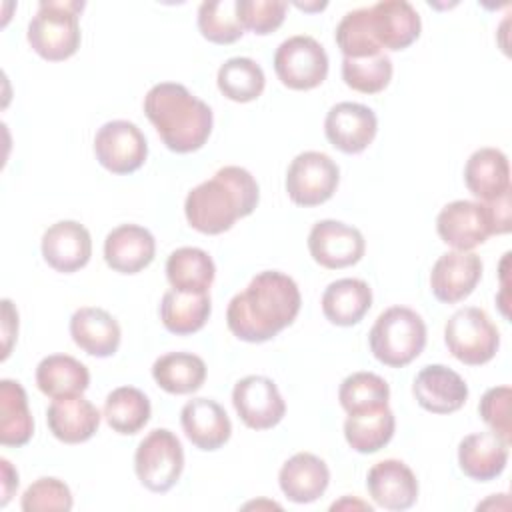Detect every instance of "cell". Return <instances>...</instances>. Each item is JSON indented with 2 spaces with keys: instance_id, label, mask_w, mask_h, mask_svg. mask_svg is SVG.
Returning <instances> with one entry per match:
<instances>
[{
  "instance_id": "obj_1",
  "label": "cell",
  "mask_w": 512,
  "mask_h": 512,
  "mask_svg": "<svg viewBox=\"0 0 512 512\" xmlns=\"http://www.w3.org/2000/svg\"><path fill=\"white\" fill-rule=\"evenodd\" d=\"M298 284L284 272H258L226 308L230 332L244 342H266L290 326L300 312Z\"/></svg>"
},
{
  "instance_id": "obj_2",
  "label": "cell",
  "mask_w": 512,
  "mask_h": 512,
  "mask_svg": "<svg viewBox=\"0 0 512 512\" xmlns=\"http://www.w3.org/2000/svg\"><path fill=\"white\" fill-rule=\"evenodd\" d=\"M260 200L258 182L240 166H224L192 188L184 200L188 224L202 234H222L238 218L254 212Z\"/></svg>"
},
{
  "instance_id": "obj_3",
  "label": "cell",
  "mask_w": 512,
  "mask_h": 512,
  "mask_svg": "<svg viewBox=\"0 0 512 512\" xmlns=\"http://www.w3.org/2000/svg\"><path fill=\"white\" fill-rule=\"evenodd\" d=\"M144 114L166 148L178 154L202 148L214 122L210 106L178 82L154 84L144 96Z\"/></svg>"
},
{
  "instance_id": "obj_4",
  "label": "cell",
  "mask_w": 512,
  "mask_h": 512,
  "mask_svg": "<svg viewBox=\"0 0 512 512\" xmlns=\"http://www.w3.org/2000/svg\"><path fill=\"white\" fill-rule=\"evenodd\" d=\"M78 0H42L28 22V42L32 50L50 62H60L80 48V12Z\"/></svg>"
},
{
  "instance_id": "obj_5",
  "label": "cell",
  "mask_w": 512,
  "mask_h": 512,
  "mask_svg": "<svg viewBox=\"0 0 512 512\" xmlns=\"http://www.w3.org/2000/svg\"><path fill=\"white\" fill-rule=\"evenodd\" d=\"M368 344L378 362L390 368H402L424 350L426 324L412 308L390 306L372 324Z\"/></svg>"
},
{
  "instance_id": "obj_6",
  "label": "cell",
  "mask_w": 512,
  "mask_h": 512,
  "mask_svg": "<svg viewBox=\"0 0 512 512\" xmlns=\"http://www.w3.org/2000/svg\"><path fill=\"white\" fill-rule=\"evenodd\" d=\"M444 342L456 360L468 366H480L496 356L500 334L482 308L466 306L446 320Z\"/></svg>"
},
{
  "instance_id": "obj_7",
  "label": "cell",
  "mask_w": 512,
  "mask_h": 512,
  "mask_svg": "<svg viewBox=\"0 0 512 512\" xmlns=\"http://www.w3.org/2000/svg\"><path fill=\"white\" fill-rule=\"evenodd\" d=\"M134 470L140 484L150 492H168L184 470V450L178 436L168 428L148 432L136 448Z\"/></svg>"
},
{
  "instance_id": "obj_8",
  "label": "cell",
  "mask_w": 512,
  "mask_h": 512,
  "mask_svg": "<svg viewBox=\"0 0 512 512\" xmlns=\"http://www.w3.org/2000/svg\"><path fill=\"white\" fill-rule=\"evenodd\" d=\"M274 70L284 86L292 90H312L328 76V54L316 38L296 34L276 48Z\"/></svg>"
},
{
  "instance_id": "obj_9",
  "label": "cell",
  "mask_w": 512,
  "mask_h": 512,
  "mask_svg": "<svg viewBox=\"0 0 512 512\" xmlns=\"http://www.w3.org/2000/svg\"><path fill=\"white\" fill-rule=\"evenodd\" d=\"M340 182L338 164L324 152L306 150L294 156L286 172V192L298 206H318L332 198Z\"/></svg>"
},
{
  "instance_id": "obj_10",
  "label": "cell",
  "mask_w": 512,
  "mask_h": 512,
  "mask_svg": "<svg viewBox=\"0 0 512 512\" xmlns=\"http://www.w3.org/2000/svg\"><path fill=\"white\" fill-rule=\"evenodd\" d=\"M94 154L112 174H130L146 162L148 144L134 122L110 120L94 136Z\"/></svg>"
},
{
  "instance_id": "obj_11",
  "label": "cell",
  "mask_w": 512,
  "mask_h": 512,
  "mask_svg": "<svg viewBox=\"0 0 512 512\" xmlns=\"http://www.w3.org/2000/svg\"><path fill=\"white\" fill-rule=\"evenodd\" d=\"M232 404L238 418L252 430H268L286 414V402L278 386L258 374L244 376L234 384Z\"/></svg>"
},
{
  "instance_id": "obj_12",
  "label": "cell",
  "mask_w": 512,
  "mask_h": 512,
  "mask_svg": "<svg viewBox=\"0 0 512 512\" xmlns=\"http://www.w3.org/2000/svg\"><path fill=\"white\" fill-rule=\"evenodd\" d=\"M436 232L444 244L456 250H472L494 234L486 202L454 200L436 218Z\"/></svg>"
},
{
  "instance_id": "obj_13",
  "label": "cell",
  "mask_w": 512,
  "mask_h": 512,
  "mask_svg": "<svg viewBox=\"0 0 512 512\" xmlns=\"http://www.w3.org/2000/svg\"><path fill=\"white\" fill-rule=\"evenodd\" d=\"M308 250L314 262L338 270L356 264L366 250L364 236L358 228L340 220H320L308 234Z\"/></svg>"
},
{
  "instance_id": "obj_14",
  "label": "cell",
  "mask_w": 512,
  "mask_h": 512,
  "mask_svg": "<svg viewBox=\"0 0 512 512\" xmlns=\"http://www.w3.org/2000/svg\"><path fill=\"white\" fill-rule=\"evenodd\" d=\"M378 130V120L372 108L358 102L334 104L324 120V134L328 142L344 154H358L366 150Z\"/></svg>"
},
{
  "instance_id": "obj_15",
  "label": "cell",
  "mask_w": 512,
  "mask_h": 512,
  "mask_svg": "<svg viewBox=\"0 0 512 512\" xmlns=\"http://www.w3.org/2000/svg\"><path fill=\"white\" fill-rule=\"evenodd\" d=\"M482 278V260L470 250H452L442 254L430 272L432 294L446 304L468 298Z\"/></svg>"
},
{
  "instance_id": "obj_16",
  "label": "cell",
  "mask_w": 512,
  "mask_h": 512,
  "mask_svg": "<svg viewBox=\"0 0 512 512\" xmlns=\"http://www.w3.org/2000/svg\"><path fill=\"white\" fill-rule=\"evenodd\" d=\"M374 40L384 50H404L420 36V16L406 0H380L368 6Z\"/></svg>"
},
{
  "instance_id": "obj_17",
  "label": "cell",
  "mask_w": 512,
  "mask_h": 512,
  "mask_svg": "<svg viewBox=\"0 0 512 512\" xmlns=\"http://www.w3.org/2000/svg\"><path fill=\"white\" fill-rule=\"evenodd\" d=\"M416 402L432 414H450L464 406L468 386L464 378L444 364L424 366L412 384Z\"/></svg>"
},
{
  "instance_id": "obj_18",
  "label": "cell",
  "mask_w": 512,
  "mask_h": 512,
  "mask_svg": "<svg viewBox=\"0 0 512 512\" xmlns=\"http://www.w3.org/2000/svg\"><path fill=\"white\" fill-rule=\"evenodd\" d=\"M42 256L56 272H76L92 256L90 232L76 220H60L42 234Z\"/></svg>"
},
{
  "instance_id": "obj_19",
  "label": "cell",
  "mask_w": 512,
  "mask_h": 512,
  "mask_svg": "<svg viewBox=\"0 0 512 512\" xmlns=\"http://www.w3.org/2000/svg\"><path fill=\"white\" fill-rule=\"evenodd\" d=\"M370 498L386 510H408L418 498V480L408 464L396 458L376 462L366 476Z\"/></svg>"
},
{
  "instance_id": "obj_20",
  "label": "cell",
  "mask_w": 512,
  "mask_h": 512,
  "mask_svg": "<svg viewBox=\"0 0 512 512\" xmlns=\"http://www.w3.org/2000/svg\"><path fill=\"white\" fill-rule=\"evenodd\" d=\"M156 254V240L150 230L138 224H120L106 234L104 260L120 274L144 270Z\"/></svg>"
},
{
  "instance_id": "obj_21",
  "label": "cell",
  "mask_w": 512,
  "mask_h": 512,
  "mask_svg": "<svg viewBox=\"0 0 512 512\" xmlns=\"http://www.w3.org/2000/svg\"><path fill=\"white\" fill-rule=\"evenodd\" d=\"M46 422L54 438L64 444H80L90 440L100 426L98 408L82 394L52 398L46 410Z\"/></svg>"
},
{
  "instance_id": "obj_22",
  "label": "cell",
  "mask_w": 512,
  "mask_h": 512,
  "mask_svg": "<svg viewBox=\"0 0 512 512\" xmlns=\"http://www.w3.org/2000/svg\"><path fill=\"white\" fill-rule=\"evenodd\" d=\"M180 424L186 438L200 450H218L232 434L226 410L210 398L188 400L180 410Z\"/></svg>"
},
{
  "instance_id": "obj_23",
  "label": "cell",
  "mask_w": 512,
  "mask_h": 512,
  "mask_svg": "<svg viewBox=\"0 0 512 512\" xmlns=\"http://www.w3.org/2000/svg\"><path fill=\"white\" fill-rule=\"evenodd\" d=\"M278 484L290 502L310 504L326 492L330 484V470L316 454L298 452L282 464Z\"/></svg>"
},
{
  "instance_id": "obj_24",
  "label": "cell",
  "mask_w": 512,
  "mask_h": 512,
  "mask_svg": "<svg viewBox=\"0 0 512 512\" xmlns=\"http://www.w3.org/2000/svg\"><path fill=\"white\" fill-rule=\"evenodd\" d=\"M508 442L496 432H474L458 444L460 470L478 482H488L500 476L508 462Z\"/></svg>"
},
{
  "instance_id": "obj_25",
  "label": "cell",
  "mask_w": 512,
  "mask_h": 512,
  "mask_svg": "<svg viewBox=\"0 0 512 512\" xmlns=\"http://www.w3.org/2000/svg\"><path fill=\"white\" fill-rule=\"evenodd\" d=\"M70 336L86 354L106 358L120 346V324L98 306H82L70 318Z\"/></svg>"
},
{
  "instance_id": "obj_26",
  "label": "cell",
  "mask_w": 512,
  "mask_h": 512,
  "mask_svg": "<svg viewBox=\"0 0 512 512\" xmlns=\"http://www.w3.org/2000/svg\"><path fill=\"white\" fill-rule=\"evenodd\" d=\"M466 188L480 198L490 202L510 192V164L498 148H478L470 154L464 166Z\"/></svg>"
},
{
  "instance_id": "obj_27",
  "label": "cell",
  "mask_w": 512,
  "mask_h": 512,
  "mask_svg": "<svg viewBox=\"0 0 512 512\" xmlns=\"http://www.w3.org/2000/svg\"><path fill=\"white\" fill-rule=\"evenodd\" d=\"M322 312L336 326L358 324L372 306V290L360 278L330 282L322 294Z\"/></svg>"
},
{
  "instance_id": "obj_28",
  "label": "cell",
  "mask_w": 512,
  "mask_h": 512,
  "mask_svg": "<svg viewBox=\"0 0 512 512\" xmlns=\"http://www.w3.org/2000/svg\"><path fill=\"white\" fill-rule=\"evenodd\" d=\"M212 304L208 292H180L168 290L160 302V320L164 328L172 334L186 336L198 332L208 316Z\"/></svg>"
},
{
  "instance_id": "obj_29",
  "label": "cell",
  "mask_w": 512,
  "mask_h": 512,
  "mask_svg": "<svg viewBox=\"0 0 512 512\" xmlns=\"http://www.w3.org/2000/svg\"><path fill=\"white\" fill-rule=\"evenodd\" d=\"M36 384L50 398L82 394L90 384L88 368L68 354H50L36 366Z\"/></svg>"
},
{
  "instance_id": "obj_30",
  "label": "cell",
  "mask_w": 512,
  "mask_h": 512,
  "mask_svg": "<svg viewBox=\"0 0 512 512\" xmlns=\"http://www.w3.org/2000/svg\"><path fill=\"white\" fill-rule=\"evenodd\" d=\"M394 428L396 420L386 404L372 410L348 414L344 422V438L352 450L360 454H372L392 440Z\"/></svg>"
},
{
  "instance_id": "obj_31",
  "label": "cell",
  "mask_w": 512,
  "mask_h": 512,
  "mask_svg": "<svg viewBox=\"0 0 512 512\" xmlns=\"http://www.w3.org/2000/svg\"><path fill=\"white\" fill-rule=\"evenodd\" d=\"M216 276L214 260L196 246L176 248L166 260V278L180 292H208Z\"/></svg>"
},
{
  "instance_id": "obj_32",
  "label": "cell",
  "mask_w": 512,
  "mask_h": 512,
  "mask_svg": "<svg viewBox=\"0 0 512 512\" xmlns=\"http://www.w3.org/2000/svg\"><path fill=\"white\" fill-rule=\"evenodd\" d=\"M32 434L34 420L26 390L16 380H0V442L4 446H24Z\"/></svg>"
},
{
  "instance_id": "obj_33",
  "label": "cell",
  "mask_w": 512,
  "mask_h": 512,
  "mask_svg": "<svg viewBox=\"0 0 512 512\" xmlns=\"http://www.w3.org/2000/svg\"><path fill=\"white\" fill-rule=\"evenodd\" d=\"M152 378L168 394H192L206 380V364L192 352H168L154 360Z\"/></svg>"
},
{
  "instance_id": "obj_34",
  "label": "cell",
  "mask_w": 512,
  "mask_h": 512,
  "mask_svg": "<svg viewBox=\"0 0 512 512\" xmlns=\"http://www.w3.org/2000/svg\"><path fill=\"white\" fill-rule=\"evenodd\" d=\"M150 400L134 386L114 388L104 400V418L118 434H136L150 420Z\"/></svg>"
},
{
  "instance_id": "obj_35",
  "label": "cell",
  "mask_w": 512,
  "mask_h": 512,
  "mask_svg": "<svg viewBox=\"0 0 512 512\" xmlns=\"http://www.w3.org/2000/svg\"><path fill=\"white\" fill-rule=\"evenodd\" d=\"M218 90L234 102H252L256 100L264 86V70L256 60L246 58V56H234L228 58L220 68H218Z\"/></svg>"
},
{
  "instance_id": "obj_36",
  "label": "cell",
  "mask_w": 512,
  "mask_h": 512,
  "mask_svg": "<svg viewBox=\"0 0 512 512\" xmlns=\"http://www.w3.org/2000/svg\"><path fill=\"white\" fill-rule=\"evenodd\" d=\"M388 398V382L374 372H352L338 388V400L348 414L386 406Z\"/></svg>"
},
{
  "instance_id": "obj_37",
  "label": "cell",
  "mask_w": 512,
  "mask_h": 512,
  "mask_svg": "<svg viewBox=\"0 0 512 512\" xmlns=\"http://www.w3.org/2000/svg\"><path fill=\"white\" fill-rule=\"evenodd\" d=\"M198 30L214 44H232L244 34L236 16V0H206L198 8Z\"/></svg>"
},
{
  "instance_id": "obj_38",
  "label": "cell",
  "mask_w": 512,
  "mask_h": 512,
  "mask_svg": "<svg viewBox=\"0 0 512 512\" xmlns=\"http://www.w3.org/2000/svg\"><path fill=\"white\" fill-rule=\"evenodd\" d=\"M334 38L344 58H366L382 54V48L378 46L370 30L368 6L346 12L336 26Z\"/></svg>"
},
{
  "instance_id": "obj_39",
  "label": "cell",
  "mask_w": 512,
  "mask_h": 512,
  "mask_svg": "<svg viewBox=\"0 0 512 512\" xmlns=\"http://www.w3.org/2000/svg\"><path fill=\"white\" fill-rule=\"evenodd\" d=\"M392 78V60L382 52L366 58H344L342 80L356 92L376 94L388 86Z\"/></svg>"
},
{
  "instance_id": "obj_40",
  "label": "cell",
  "mask_w": 512,
  "mask_h": 512,
  "mask_svg": "<svg viewBox=\"0 0 512 512\" xmlns=\"http://www.w3.org/2000/svg\"><path fill=\"white\" fill-rule=\"evenodd\" d=\"M20 506L24 512H68L72 508V492L62 480L44 476L26 488Z\"/></svg>"
},
{
  "instance_id": "obj_41",
  "label": "cell",
  "mask_w": 512,
  "mask_h": 512,
  "mask_svg": "<svg viewBox=\"0 0 512 512\" xmlns=\"http://www.w3.org/2000/svg\"><path fill=\"white\" fill-rule=\"evenodd\" d=\"M284 0H236V16L240 24L256 34L274 32L286 16Z\"/></svg>"
},
{
  "instance_id": "obj_42",
  "label": "cell",
  "mask_w": 512,
  "mask_h": 512,
  "mask_svg": "<svg viewBox=\"0 0 512 512\" xmlns=\"http://www.w3.org/2000/svg\"><path fill=\"white\" fill-rule=\"evenodd\" d=\"M510 386H494L484 392L478 404V412L482 420L496 432L504 442H512V426H510Z\"/></svg>"
},
{
  "instance_id": "obj_43",
  "label": "cell",
  "mask_w": 512,
  "mask_h": 512,
  "mask_svg": "<svg viewBox=\"0 0 512 512\" xmlns=\"http://www.w3.org/2000/svg\"><path fill=\"white\" fill-rule=\"evenodd\" d=\"M16 334H18V312L14 310L12 302H10L8 298H4V300H2V336H4L2 360L8 358Z\"/></svg>"
},
{
  "instance_id": "obj_44",
  "label": "cell",
  "mask_w": 512,
  "mask_h": 512,
  "mask_svg": "<svg viewBox=\"0 0 512 512\" xmlns=\"http://www.w3.org/2000/svg\"><path fill=\"white\" fill-rule=\"evenodd\" d=\"M2 466V500L0 506H6L8 500L12 498L14 490L18 488V472L12 468V464L6 458H0Z\"/></svg>"
},
{
  "instance_id": "obj_45",
  "label": "cell",
  "mask_w": 512,
  "mask_h": 512,
  "mask_svg": "<svg viewBox=\"0 0 512 512\" xmlns=\"http://www.w3.org/2000/svg\"><path fill=\"white\" fill-rule=\"evenodd\" d=\"M348 504H350V500L346 498V500H342V502H334V504L330 506V510H336V508H340V506H348ZM352 506H358V508H362V510L372 512V506H370V504H364V502H352Z\"/></svg>"
}]
</instances>
